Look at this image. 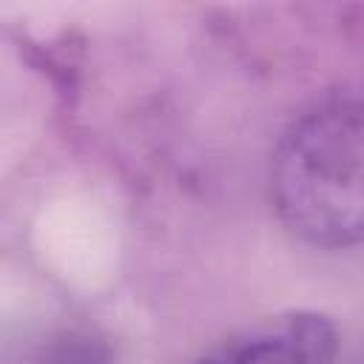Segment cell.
<instances>
[{
    "mask_svg": "<svg viewBox=\"0 0 364 364\" xmlns=\"http://www.w3.org/2000/svg\"><path fill=\"white\" fill-rule=\"evenodd\" d=\"M364 119L353 91L304 108L270 156V202L282 225L310 247L347 250L364 233Z\"/></svg>",
    "mask_w": 364,
    "mask_h": 364,
    "instance_id": "obj_1",
    "label": "cell"
},
{
    "mask_svg": "<svg viewBox=\"0 0 364 364\" xmlns=\"http://www.w3.org/2000/svg\"><path fill=\"white\" fill-rule=\"evenodd\" d=\"M336 355V321L316 310H290L222 338L196 364H333Z\"/></svg>",
    "mask_w": 364,
    "mask_h": 364,
    "instance_id": "obj_2",
    "label": "cell"
}]
</instances>
